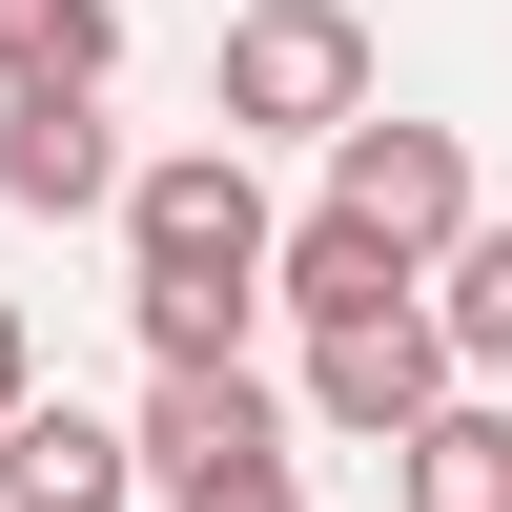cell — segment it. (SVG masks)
Here are the masks:
<instances>
[{
  "mask_svg": "<svg viewBox=\"0 0 512 512\" xmlns=\"http://www.w3.org/2000/svg\"><path fill=\"white\" fill-rule=\"evenodd\" d=\"M123 62V0H0V82H103Z\"/></svg>",
  "mask_w": 512,
  "mask_h": 512,
  "instance_id": "cell-11",
  "label": "cell"
},
{
  "mask_svg": "<svg viewBox=\"0 0 512 512\" xmlns=\"http://www.w3.org/2000/svg\"><path fill=\"white\" fill-rule=\"evenodd\" d=\"M369 123V21L349 0H246L226 21V144H328Z\"/></svg>",
  "mask_w": 512,
  "mask_h": 512,
  "instance_id": "cell-1",
  "label": "cell"
},
{
  "mask_svg": "<svg viewBox=\"0 0 512 512\" xmlns=\"http://www.w3.org/2000/svg\"><path fill=\"white\" fill-rule=\"evenodd\" d=\"M410 512H512V390H451L410 431Z\"/></svg>",
  "mask_w": 512,
  "mask_h": 512,
  "instance_id": "cell-9",
  "label": "cell"
},
{
  "mask_svg": "<svg viewBox=\"0 0 512 512\" xmlns=\"http://www.w3.org/2000/svg\"><path fill=\"white\" fill-rule=\"evenodd\" d=\"M0 512H144V431H103V410H0Z\"/></svg>",
  "mask_w": 512,
  "mask_h": 512,
  "instance_id": "cell-7",
  "label": "cell"
},
{
  "mask_svg": "<svg viewBox=\"0 0 512 512\" xmlns=\"http://www.w3.org/2000/svg\"><path fill=\"white\" fill-rule=\"evenodd\" d=\"M267 287H287L308 328H369V308H431V267H410L390 226H349V205H308V226L267 246Z\"/></svg>",
  "mask_w": 512,
  "mask_h": 512,
  "instance_id": "cell-8",
  "label": "cell"
},
{
  "mask_svg": "<svg viewBox=\"0 0 512 512\" xmlns=\"http://www.w3.org/2000/svg\"><path fill=\"white\" fill-rule=\"evenodd\" d=\"M328 205H349V226H390L410 267H451V246H472V144H451V123H328Z\"/></svg>",
  "mask_w": 512,
  "mask_h": 512,
  "instance_id": "cell-3",
  "label": "cell"
},
{
  "mask_svg": "<svg viewBox=\"0 0 512 512\" xmlns=\"http://www.w3.org/2000/svg\"><path fill=\"white\" fill-rule=\"evenodd\" d=\"M21 390H41V349H21V308H0V410H21Z\"/></svg>",
  "mask_w": 512,
  "mask_h": 512,
  "instance_id": "cell-13",
  "label": "cell"
},
{
  "mask_svg": "<svg viewBox=\"0 0 512 512\" xmlns=\"http://www.w3.org/2000/svg\"><path fill=\"white\" fill-rule=\"evenodd\" d=\"M144 472L185 492V512H205V492H287V410L246 390V369H164V410H144Z\"/></svg>",
  "mask_w": 512,
  "mask_h": 512,
  "instance_id": "cell-5",
  "label": "cell"
},
{
  "mask_svg": "<svg viewBox=\"0 0 512 512\" xmlns=\"http://www.w3.org/2000/svg\"><path fill=\"white\" fill-rule=\"evenodd\" d=\"M267 185H246V144H164V164H123V267L144 287H267Z\"/></svg>",
  "mask_w": 512,
  "mask_h": 512,
  "instance_id": "cell-2",
  "label": "cell"
},
{
  "mask_svg": "<svg viewBox=\"0 0 512 512\" xmlns=\"http://www.w3.org/2000/svg\"><path fill=\"white\" fill-rule=\"evenodd\" d=\"M0 205H41V226H82V205H123L103 82H0Z\"/></svg>",
  "mask_w": 512,
  "mask_h": 512,
  "instance_id": "cell-6",
  "label": "cell"
},
{
  "mask_svg": "<svg viewBox=\"0 0 512 512\" xmlns=\"http://www.w3.org/2000/svg\"><path fill=\"white\" fill-rule=\"evenodd\" d=\"M205 512H308V492H205Z\"/></svg>",
  "mask_w": 512,
  "mask_h": 512,
  "instance_id": "cell-14",
  "label": "cell"
},
{
  "mask_svg": "<svg viewBox=\"0 0 512 512\" xmlns=\"http://www.w3.org/2000/svg\"><path fill=\"white\" fill-rule=\"evenodd\" d=\"M431 328H451V369H472V390H512V226H472L431 267Z\"/></svg>",
  "mask_w": 512,
  "mask_h": 512,
  "instance_id": "cell-10",
  "label": "cell"
},
{
  "mask_svg": "<svg viewBox=\"0 0 512 512\" xmlns=\"http://www.w3.org/2000/svg\"><path fill=\"white\" fill-rule=\"evenodd\" d=\"M246 308H267V287H144V349L164 369H246Z\"/></svg>",
  "mask_w": 512,
  "mask_h": 512,
  "instance_id": "cell-12",
  "label": "cell"
},
{
  "mask_svg": "<svg viewBox=\"0 0 512 512\" xmlns=\"http://www.w3.org/2000/svg\"><path fill=\"white\" fill-rule=\"evenodd\" d=\"M451 390H472V369H451V328H431V308H369V328H308V410H328L349 451H410V431H431Z\"/></svg>",
  "mask_w": 512,
  "mask_h": 512,
  "instance_id": "cell-4",
  "label": "cell"
}]
</instances>
